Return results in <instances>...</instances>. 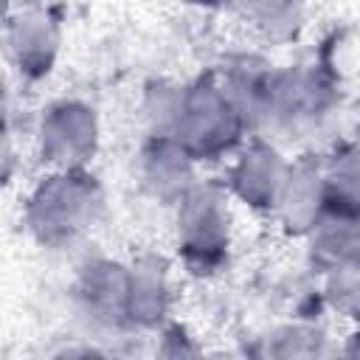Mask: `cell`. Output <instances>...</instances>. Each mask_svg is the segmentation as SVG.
<instances>
[{"instance_id":"6da1fadb","label":"cell","mask_w":360,"mask_h":360,"mask_svg":"<svg viewBox=\"0 0 360 360\" xmlns=\"http://www.w3.org/2000/svg\"><path fill=\"white\" fill-rule=\"evenodd\" d=\"M98 205V197L93 191V183L87 177L68 172L59 177H51L34 197L28 208L31 228L45 242L70 239L84 228L87 219H93V208Z\"/></svg>"},{"instance_id":"7a4b0ae2","label":"cell","mask_w":360,"mask_h":360,"mask_svg":"<svg viewBox=\"0 0 360 360\" xmlns=\"http://www.w3.org/2000/svg\"><path fill=\"white\" fill-rule=\"evenodd\" d=\"M239 132V110L214 87L177 104V135L186 152L225 149Z\"/></svg>"},{"instance_id":"3957f363","label":"cell","mask_w":360,"mask_h":360,"mask_svg":"<svg viewBox=\"0 0 360 360\" xmlns=\"http://www.w3.org/2000/svg\"><path fill=\"white\" fill-rule=\"evenodd\" d=\"M93 115L84 107L62 104L42 121V152H48V160L53 163L73 166L84 160V155L93 152Z\"/></svg>"},{"instance_id":"277c9868","label":"cell","mask_w":360,"mask_h":360,"mask_svg":"<svg viewBox=\"0 0 360 360\" xmlns=\"http://www.w3.org/2000/svg\"><path fill=\"white\" fill-rule=\"evenodd\" d=\"M186 219H183V239L186 250L191 256H205L211 259L222 245H225V217L219 211V200L202 194L186 200Z\"/></svg>"},{"instance_id":"5b68a950","label":"cell","mask_w":360,"mask_h":360,"mask_svg":"<svg viewBox=\"0 0 360 360\" xmlns=\"http://www.w3.org/2000/svg\"><path fill=\"white\" fill-rule=\"evenodd\" d=\"M278 155L273 149H253L250 155H245L239 172H236V183L242 197L256 200V205H270L276 191L284 186V174L281 166L276 160Z\"/></svg>"},{"instance_id":"8992f818","label":"cell","mask_w":360,"mask_h":360,"mask_svg":"<svg viewBox=\"0 0 360 360\" xmlns=\"http://www.w3.org/2000/svg\"><path fill=\"white\" fill-rule=\"evenodd\" d=\"M323 197L340 205V214H360V152L335 163L323 177Z\"/></svg>"},{"instance_id":"52a82bcc","label":"cell","mask_w":360,"mask_h":360,"mask_svg":"<svg viewBox=\"0 0 360 360\" xmlns=\"http://www.w3.org/2000/svg\"><path fill=\"white\" fill-rule=\"evenodd\" d=\"M45 17H25L20 20V34L11 39V48L20 53V65H37V70H48V51L53 48V37L48 34Z\"/></svg>"}]
</instances>
